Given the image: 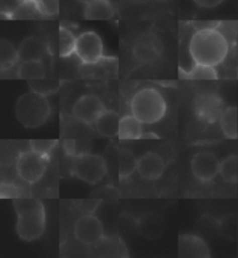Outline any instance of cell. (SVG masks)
<instances>
[{
    "label": "cell",
    "mask_w": 238,
    "mask_h": 258,
    "mask_svg": "<svg viewBox=\"0 0 238 258\" xmlns=\"http://www.w3.org/2000/svg\"><path fill=\"white\" fill-rule=\"evenodd\" d=\"M29 2H36V0H18V3H29Z\"/></svg>",
    "instance_id": "cell-36"
},
{
    "label": "cell",
    "mask_w": 238,
    "mask_h": 258,
    "mask_svg": "<svg viewBox=\"0 0 238 258\" xmlns=\"http://www.w3.org/2000/svg\"><path fill=\"white\" fill-rule=\"evenodd\" d=\"M77 37L70 29L65 27L59 28V56L62 58L70 57L74 54Z\"/></svg>",
    "instance_id": "cell-23"
},
{
    "label": "cell",
    "mask_w": 238,
    "mask_h": 258,
    "mask_svg": "<svg viewBox=\"0 0 238 258\" xmlns=\"http://www.w3.org/2000/svg\"><path fill=\"white\" fill-rule=\"evenodd\" d=\"M18 60V49H15L9 41H2L0 42V67H2V70L5 71L11 69Z\"/></svg>",
    "instance_id": "cell-24"
},
{
    "label": "cell",
    "mask_w": 238,
    "mask_h": 258,
    "mask_svg": "<svg viewBox=\"0 0 238 258\" xmlns=\"http://www.w3.org/2000/svg\"><path fill=\"white\" fill-rule=\"evenodd\" d=\"M77 2H79V3H82V4H89V3H91V2H93V0H77Z\"/></svg>",
    "instance_id": "cell-35"
},
{
    "label": "cell",
    "mask_w": 238,
    "mask_h": 258,
    "mask_svg": "<svg viewBox=\"0 0 238 258\" xmlns=\"http://www.w3.org/2000/svg\"><path fill=\"white\" fill-rule=\"evenodd\" d=\"M51 113L47 96L30 91L19 98L15 105V114L22 126L37 128L47 122Z\"/></svg>",
    "instance_id": "cell-4"
},
{
    "label": "cell",
    "mask_w": 238,
    "mask_h": 258,
    "mask_svg": "<svg viewBox=\"0 0 238 258\" xmlns=\"http://www.w3.org/2000/svg\"><path fill=\"white\" fill-rule=\"evenodd\" d=\"M178 252L180 257H210V251L206 242L201 237L192 234L180 235Z\"/></svg>",
    "instance_id": "cell-14"
},
{
    "label": "cell",
    "mask_w": 238,
    "mask_h": 258,
    "mask_svg": "<svg viewBox=\"0 0 238 258\" xmlns=\"http://www.w3.org/2000/svg\"><path fill=\"white\" fill-rule=\"evenodd\" d=\"M14 210L18 214L17 233L21 240L32 242L42 236L45 229V210L36 198H15Z\"/></svg>",
    "instance_id": "cell-2"
},
{
    "label": "cell",
    "mask_w": 238,
    "mask_h": 258,
    "mask_svg": "<svg viewBox=\"0 0 238 258\" xmlns=\"http://www.w3.org/2000/svg\"><path fill=\"white\" fill-rule=\"evenodd\" d=\"M64 149H65L66 154L70 155V156H75V142L74 141H65L64 142Z\"/></svg>",
    "instance_id": "cell-33"
},
{
    "label": "cell",
    "mask_w": 238,
    "mask_h": 258,
    "mask_svg": "<svg viewBox=\"0 0 238 258\" xmlns=\"http://www.w3.org/2000/svg\"><path fill=\"white\" fill-rule=\"evenodd\" d=\"M221 162L213 153H202L196 154L192 158L191 169L193 176L202 183H208L216 178L220 173Z\"/></svg>",
    "instance_id": "cell-11"
},
{
    "label": "cell",
    "mask_w": 238,
    "mask_h": 258,
    "mask_svg": "<svg viewBox=\"0 0 238 258\" xmlns=\"http://www.w3.org/2000/svg\"><path fill=\"white\" fill-rule=\"evenodd\" d=\"M138 159L135 157L133 151L128 149H120L119 151V177L121 179H127L133 176L137 170Z\"/></svg>",
    "instance_id": "cell-22"
},
{
    "label": "cell",
    "mask_w": 238,
    "mask_h": 258,
    "mask_svg": "<svg viewBox=\"0 0 238 258\" xmlns=\"http://www.w3.org/2000/svg\"><path fill=\"white\" fill-rule=\"evenodd\" d=\"M49 163V157L30 149L19 155L17 172L22 180L28 184H35L43 177Z\"/></svg>",
    "instance_id": "cell-6"
},
{
    "label": "cell",
    "mask_w": 238,
    "mask_h": 258,
    "mask_svg": "<svg viewBox=\"0 0 238 258\" xmlns=\"http://www.w3.org/2000/svg\"><path fill=\"white\" fill-rule=\"evenodd\" d=\"M220 174L222 179L226 183H237L238 181V157L236 155H230L220 165Z\"/></svg>",
    "instance_id": "cell-25"
},
{
    "label": "cell",
    "mask_w": 238,
    "mask_h": 258,
    "mask_svg": "<svg viewBox=\"0 0 238 258\" xmlns=\"http://www.w3.org/2000/svg\"><path fill=\"white\" fill-rule=\"evenodd\" d=\"M115 15V9L109 0H93L86 4L84 17L88 20H111Z\"/></svg>",
    "instance_id": "cell-17"
},
{
    "label": "cell",
    "mask_w": 238,
    "mask_h": 258,
    "mask_svg": "<svg viewBox=\"0 0 238 258\" xmlns=\"http://www.w3.org/2000/svg\"><path fill=\"white\" fill-rule=\"evenodd\" d=\"M181 78L186 79H216L217 72L213 67L202 66V64H195L190 70H180Z\"/></svg>",
    "instance_id": "cell-26"
},
{
    "label": "cell",
    "mask_w": 238,
    "mask_h": 258,
    "mask_svg": "<svg viewBox=\"0 0 238 258\" xmlns=\"http://www.w3.org/2000/svg\"><path fill=\"white\" fill-rule=\"evenodd\" d=\"M137 228L143 237L156 240L164 233V220L160 214L146 213L139 218Z\"/></svg>",
    "instance_id": "cell-16"
},
{
    "label": "cell",
    "mask_w": 238,
    "mask_h": 258,
    "mask_svg": "<svg viewBox=\"0 0 238 258\" xmlns=\"http://www.w3.org/2000/svg\"><path fill=\"white\" fill-rule=\"evenodd\" d=\"M39 17H42V14L40 13L35 2L19 3V5L11 13V18L18 20H33Z\"/></svg>",
    "instance_id": "cell-27"
},
{
    "label": "cell",
    "mask_w": 238,
    "mask_h": 258,
    "mask_svg": "<svg viewBox=\"0 0 238 258\" xmlns=\"http://www.w3.org/2000/svg\"><path fill=\"white\" fill-rule=\"evenodd\" d=\"M105 105L96 94H85L75 101L72 107V114L86 124L96 123L98 117L105 111Z\"/></svg>",
    "instance_id": "cell-12"
},
{
    "label": "cell",
    "mask_w": 238,
    "mask_h": 258,
    "mask_svg": "<svg viewBox=\"0 0 238 258\" xmlns=\"http://www.w3.org/2000/svg\"><path fill=\"white\" fill-rule=\"evenodd\" d=\"M195 5H198L202 9H214V7H217L221 5L224 0H193Z\"/></svg>",
    "instance_id": "cell-32"
},
{
    "label": "cell",
    "mask_w": 238,
    "mask_h": 258,
    "mask_svg": "<svg viewBox=\"0 0 238 258\" xmlns=\"http://www.w3.org/2000/svg\"><path fill=\"white\" fill-rule=\"evenodd\" d=\"M35 3L42 17H54L59 12V0H36Z\"/></svg>",
    "instance_id": "cell-29"
},
{
    "label": "cell",
    "mask_w": 238,
    "mask_h": 258,
    "mask_svg": "<svg viewBox=\"0 0 238 258\" xmlns=\"http://www.w3.org/2000/svg\"><path fill=\"white\" fill-rule=\"evenodd\" d=\"M163 94L153 87H144L136 92L130 101L131 114L143 124H153L163 119L166 113Z\"/></svg>",
    "instance_id": "cell-3"
},
{
    "label": "cell",
    "mask_w": 238,
    "mask_h": 258,
    "mask_svg": "<svg viewBox=\"0 0 238 258\" xmlns=\"http://www.w3.org/2000/svg\"><path fill=\"white\" fill-rule=\"evenodd\" d=\"M165 170L164 159L160 155L149 151L143 155L137 162V170L139 176L145 180L160 179Z\"/></svg>",
    "instance_id": "cell-13"
},
{
    "label": "cell",
    "mask_w": 238,
    "mask_h": 258,
    "mask_svg": "<svg viewBox=\"0 0 238 258\" xmlns=\"http://www.w3.org/2000/svg\"><path fill=\"white\" fill-rule=\"evenodd\" d=\"M18 77L26 81H36L45 77V67L42 60H26L18 68Z\"/></svg>",
    "instance_id": "cell-21"
},
{
    "label": "cell",
    "mask_w": 238,
    "mask_h": 258,
    "mask_svg": "<svg viewBox=\"0 0 238 258\" xmlns=\"http://www.w3.org/2000/svg\"><path fill=\"white\" fill-rule=\"evenodd\" d=\"M194 114L206 123H216L224 112L223 99L216 93L207 92L199 94L193 101Z\"/></svg>",
    "instance_id": "cell-8"
},
{
    "label": "cell",
    "mask_w": 238,
    "mask_h": 258,
    "mask_svg": "<svg viewBox=\"0 0 238 258\" xmlns=\"http://www.w3.org/2000/svg\"><path fill=\"white\" fill-rule=\"evenodd\" d=\"M56 146H57V141H54V140H50V141L33 140V141H30V148H32V150L36 151V153L39 154H42L44 156L48 157Z\"/></svg>",
    "instance_id": "cell-30"
},
{
    "label": "cell",
    "mask_w": 238,
    "mask_h": 258,
    "mask_svg": "<svg viewBox=\"0 0 238 258\" xmlns=\"http://www.w3.org/2000/svg\"><path fill=\"white\" fill-rule=\"evenodd\" d=\"M74 54L84 64H96L104 58V43L93 30L82 33L77 37Z\"/></svg>",
    "instance_id": "cell-7"
},
{
    "label": "cell",
    "mask_w": 238,
    "mask_h": 258,
    "mask_svg": "<svg viewBox=\"0 0 238 258\" xmlns=\"http://www.w3.org/2000/svg\"><path fill=\"white\" fill-rule=\"evenodd\" d=\"M135 2L146 4V3H161V2H164V0H135Z\"/></svg>",
    "instance_id": "cell-34"
},
{
    "label": "cell",
    "mask_w": 238,
    "mask_h": 258,
    "mask_svg": "<svg viewBox=\"0 0 238 258\" xmlns=\"http://www.w3.org/2000/svg\"><path fill=\"white\" fill-rule=\"evenodd\" d=\"M220 127L223 135L229 140L238 138V109L226 107L220 117Z\"/></svg>",
    "instance_id": "cell-20"
},
{
    "label": "cell",
    "mask_w": 238,
    "mask_h": 258,
    "mask_svg": "<svg viewBox=\"0 0 238 258\" xmlns=\"http://www.w3.org/2000/svg\"><path fill=\"white\" fill-rule=\"evenodd\" d=\"M134 57L141 63L150 64L160 59L163 52L161 37L153 33L143 34L136 40L134 45Z\"/></svg>",
    "instance_id": "cell-9"
},
{
    "label": "cell",
    "mask_w": 238,
    "mask_h": 258,
    "mask_svg": "<svg viewBox=\"0 0 238 258\" xmlns=\"http://www.w3.org/2000/svg\"><path fill=\"white\" fill-rule=\"evenodd\" d=\"M119 138L121 140H139L143 136V123L137 117L131 115H124L120 119Z\"/></svg>",
    "instance_id": "cell-19"
},
{
    "label": "cell",
    "mask_w": 238,
    "mask_h": 258,
    "mask_svg": "<svg viewBox=\"0 0 238 258\" xmlns=\"http://www.w3.org/2000/svg\"><path fill=\"white\" fill-rule=\"evenodd\" d=\"M74 236L83 244H96L104 238V227L92 214L81 216L74 225Z\"/></svg>",
    "instance_id": "cell-10"
},
{
    "label": "cell",
    "mask_w": 238,
    "mask_h": 258,
    "mask_svg": "<svg viewBox=\"0 0 238 258\" xmlns=\"http://www.w3.org/2000/svg\"><path fill=\"white\" fill-rule=\"evenodd\" d=\"M96 128L100 135L105 138H114L119 134L120 116L116 112L105 109L96 121Z\"/></svg>",
    "instance_id": "cell-18"
},
{
    "label": "cell",
    "mask_w": 238,
    "mask_h": 258,
    "mask_svg": "<svg viewBox=\"0 0 238 258\" xmlns=\"http://www.w3.org/2000/svg\"><path fill=\"white\" fill-rule=\"evenodd\" d=\"M0 197L2 198H19V191L13 184L2 183L0 185Z\"/></svg>",
    "instance_id": "cell-31"
},
{
    "label": "cell",
    "mask_w": 238,
    "mask_h": 258,
    "mask_svg": "<svg viewBox=\"0 0 238 258\" xmlns=\"http://www.w3.org/2000/svg\"><path fill=\"white\" fill-rule=\"evenodd\" d=\"M29 85L32 91H35V92L43 94V96H49V94L56 92L58 89L57 83L45 77L42 79H36V81H29Z\"/></svg>",
    "instance_id": "cell-28"
},
{
    "label": "cell",
    "mask_w": 238,
    "mask_h": 258,
    "mask_svg": "<svg viewBox=\"0 0 238 258\" xmlns=\"http://www.w3.org/2000/svg\"><path fill=\"white\" fill-rule=\"evenodd\" d=\"M107 165L104 157L96 154H78L73 156L72 173L74 177L89 184H97L105 177Z\"/></svg>",
    "instance_id": "cell-5"
},
{
    "label": "cell",
    "mask_w": 238,
    "mask_h": 258,
    "mask_svg": "<svg viewBox=\"0 0 238 258\" xmlns=\"http://www.w3.org/2000/svg\"><path fill=\"white\" fill-rule=\"evenodd\" d=\"M19 60H43L49 55V49L39 37L30 36L25 39L18 48Z\"/></svg>",
    "instance_id": "cell-15"
},
{
    "label": "cell",
    "mask_w": 238,
    "mask_h": 258,
    "mask_svg": "<svg viewBox=\"0 0 238 258\" xmlns=\"http://www.w3.org/2000/svg\"><path fill=\"white\" fill-rule=\"evenodd\" d=\"M188 50L195 64L215 68L228 56L229 41L217 28L203 27L192 35Z\"/></svg>",
    "instance_id": "cell-1"
}]
</instances>
